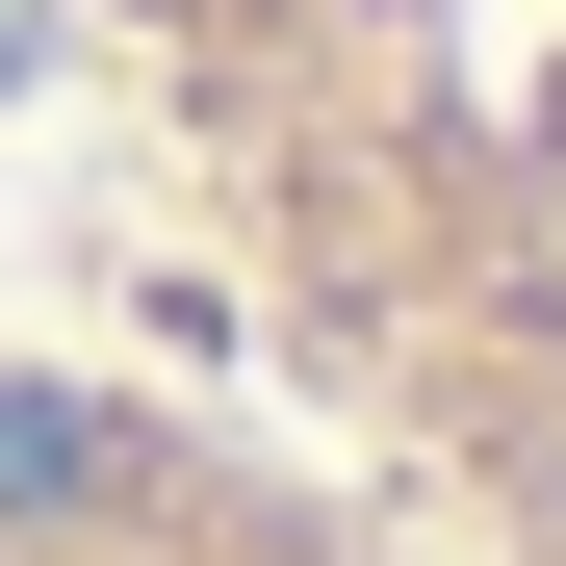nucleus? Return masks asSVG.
Wrapping results in <instances>:
<instances>
[{
    "mask_svg": "<svg viewBox=\"0 0 566 566\" xmlns=\"http://www.w3.org/2000/svg\"><path fill=\"white\" fill-rule=\"evenodd\" d=\"M0 566H438V541L335 490L283 412L180 387L155 335L0 283Z\"/></svg>",
    "mask_w": 566,
    "mask_h": 566,
    "instance_id": "2",
    "label": "nucleus"
},
{
    "mask_svg": "<svg viewBox=\"0 0 566 566\" xmlns=\"http://www.w3.org/2000/svg\"><path fill=\"white\" fill-rule=\"evenodd\" d=\"M0 180L27 310L283 412L438 566H566V0H0Z\"/></svg>",
    "mask_w": 566,
    "mask_h": 566,
    "instance_id": "1",
    "label": "nucleus"
}]
</instances>
